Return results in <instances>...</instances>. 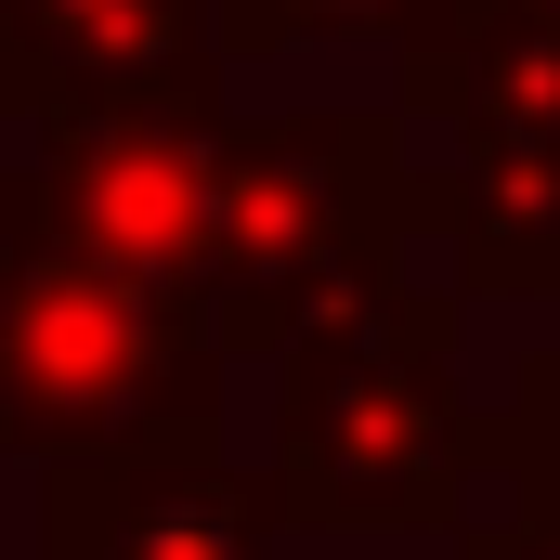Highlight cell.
Masks as SVG:
<instances>
[{
    "mask_svg": "<svg viewBox=\"0 0 560 560\" xmlns=\"http://www.w3.org/2000/svg\"><path fill=\"white\" fill-rule=\"evenodd\" d=\"M222 378H235L222 326L183 287L52 235L0 156V456L79 469L131 443H222Z\"/></svg>",
    "mask_w": 560,
    "mask_h": 560,
    "instance_id": "6da1fadb",
    "label": "cell"
},
{
    "mask_svg": "<svg viewBox=\"0 0 560 560\" xmlns=\"http://www.w3.org/2000/svg\"><path fill=\"white\" fill-rule=\"evenodd\" d=\"M405 248H418V118L405 105L222 118V196H209L222 352H300L313 326L405 300Z\"/></svg>",
    "mask_w": 560,
    "mask_h": 560,
    "instance_id": "7a4b0ae2",
    "label": "cell"
},
{
    "mask_svg": "<svg viewBox=\"0 0 560 560\" xmlns=\"http://www.w3.org/2000/svg\"><path fill=\"white\" fill-rule=\"evenodd\" d=\"M482 405L456 378V287H405L275 352V495L287 535H469Z\"/></svg>",
    "mask_w": 560,
    "mask_h": 560,
    "instance_id": "3957f363",
    "label": "cell"
},
{
    "mask_svg": "<svg viewBox=\"0 0 560 560\" xmlns=\"http://www.w3.org/2000/svg\"><path fill=\"white\" fill-rule=\"evenodd\" d=\"M392 105L443 131V170L418 156V248H456L469 300H560V26L469 0L392 52Z\"/></svg>",
    "mask_w": 560,
    "mask_h": 560,
    "instance_id": "277c9868",
    "label": "cell"
},
{
    "mask_svg": "<svg viewBox=\"0 0 560 560\" xmlns=\"http://www.w3.org/2000/svg\"><path fill=\"white\" fill-rule=\"evenodd\" d=\"M13 183L39 196L52 235H79L92 261L156 275L209 313V196H222V105H92V118H39Z\"/></svg>",
    "mask_w": 560,
    "mask_h": 560,
    "instance_id": "5b68a950",
    "label": "cell"
},
{
    "mask_svg": "<svg viewBox=\"0 0 560 560\" xmlns=\"http://www.w3.org/2000/svg\"><path fill=\"white\" fill-rule=\"evenodd\" d=\"M287 495L222 443H131L39 469V560H275Z\"/></svg>",
    "mask_w": 560,
    "mask_h": 560,
    "instance_id": "8992f818",
    "label": "cell"
},
{
    "mask_svg": "<svg viewBox=\"0 0 560 560\" xmlns=\"http://www.w3.org/2000/svg\"><path fill=\"white\" fill-rule=\"evenodd\" d=\"M0 52H13L26 131L92 105H222L209 0H0Z\"/></svg>",
    "mask_w": 560,
    "mask_h": 560,
    "instance_id": "52a82bcc",
    "label": "cell"
},
{
    "mask_svg": "<svg viewBox=\"0 0 560 560\" xmlns=\"http://www.w3.org/2000/svg\"><path fill=\"white\" fill-rule=\"evenodd\" d=\"M469 0H209V39H222V66H248V52H300V39H392V52H418L443 39Z\"/></svg>",
    "mask_w": 560,
    "mask_h": 560,
    "instance_id": "ba28073f",
    "label": "cell"
},
{
    "mask_svg": "<svg viewBox=\"0 0 560 560\" xmlns=\"http://www.w3.org/2000/svg\"><path fill=\"white\" fill-rule=\"evenodd\" d=\"M509 430H560V352H522V378H509Z\"/></svg>",
    "mask_w": 560,
    "mask_h": 560,
    "instance_id": "9c48e42d",
    "label": "cell"
},
{
    "mask_svg": "<svg viewBox=\"0 0 560 560\" xmlns=\"http://www.w3.org/2000/svg\"><path fill=\"white\" fill-rule=\"evenodd\" d=\"M456 560H560V548L535 535V522H509V509H482V522L456 535Z\"/></svg>",
    "mask_w": 560,
    "mask_h": 560,
    "instance_id": "30bf717a",
    "label": "cell"
},
{
    "mask_svg": "<svg viewBox=\"0 0 560 560\" xmlns=\"http://www.w3.org/2000/svg\"><path fill=\"white\" fill-rule=\"evenodd\" d=\"M0 131H26V92H13V52H0Z\"/></svg>",
    "mask_w": 560,
    "mask_h": 560,
    "instance_id": "8fae6325",
    "label": "cell"
},
{
    "mask_svg": "<svg viewBox=\"0 0 560 560\" xmlns=\"http://www.w3.org/2000/svg\"><path fill=\"white\" fill-rule=\"evenodd\" d=\"M522 13H548V26H560V0H522Z\"/></svg>",
    "mask_w": 560,
    "mask_h": 560,
    "instance_id": "7c38bea8",
    "label": "cell"
}]
</instances>
